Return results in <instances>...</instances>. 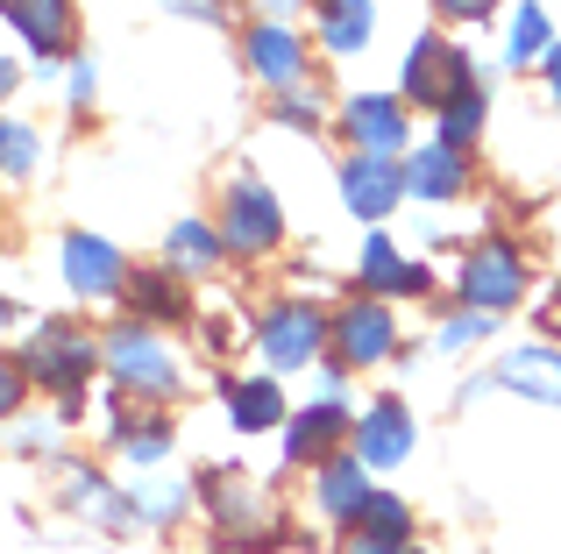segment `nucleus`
Masks as SVG:
<instances>
[{"label":"nucleus","instance_id":"obj_39","mask_svg":"<svg viewBox=\"0 0 561 554\" xmlns=\"http://www.w3.org/2000/svg\"><path fill=\"white\" fill-rule=\"evenodd\" d=\"M256 8H271V14H291V8H299V0H256Z\"/></svg>","mask_w":561,"mask_h":554},{"label":"nucleus","instance_id":"obj_17","mask_svg":"<svg viewBox=\"0 0 561 554\" xmlns=\"http://www.w3.org/2000/svg\"><path fill=\"white\" fill-rule=\"evenodd\" d=\"M462 185H469V157L448 150V142H426V150L405 157V199L440 207V199H462Z\"/></svg>","mask_w":561,"mask_h":554},{"label":"nucleus","instance_id":"obj_36","mask_svg":"<svg viewBox=\"0 0 561 554\" xmlns=\"http://www.w3.org/2000/svg\"><path fill=\"white\" fill-rule=\"evenodd\" d=\"M171 14H192V22H220V0H164Z\"/></svg>","mask_w":561,"mask_h":554},{"label":"nucleus","instance_id":"obj_38","mask_svg":"<svg viewBox=\"0 0 561 554\" xmlns=\"http://www.w3.org/2000/svg\"><path fill=\"white\" fill-rule=\"evenodd\" d=\"M540 71H548V93H554V107H561V36L548 43V57H540Z\"/></svg>","mask_w":561,"mask_h":554},{"label":"nucleus","instance_id":"obj_2","mask_svg":"<svg viewBox=\"0 0 561 554\" xmlns=\"http://www.w3.org/2000/svg\"><path fill=\"white\" fill-rule=\"evenodd\" d=\"M526 285H534V270H526V250L505 235H483L477 250L462 256V270H455V299L477 305V313H512V305L526 299Z\"/></svg>","mask_w":561,"mask_h":554},{"label":"nucleus","instance_id":"obj_30","mask_svg":"<svg viewBox=\"0 0 561 554\" xmlns=\"http://www.w3.org/2000/svg\"><path fill=\"white\" fill-rule=\"evenodd\" d=\"M36 164H43V136L22 128V122H0V171L22 178V171H36Z\"/></svg>","mask_w":561,"mask_h":554},{"label":"nucleus","instance_id":"obj_28","mask_svg":"<svg viewBox=\"0 0 561 554\" xmlns=\"http://www.w3.org/2000/svg\"><path fill=\"white\" fill-rule=\"evenodd\" d=\"M491 327H497V313H477V305H462V313H448V320L434 327V348H440V356H462V348H477Z\"/></svg>","mask_w":561,"mask_h":554},{"label":"nucleus","instance_id":"obj_10","mask_svg":"<svg viewBox=\"0 0 561 554\" xmlns=\"http://www.w3.org/2000/svg\"><path fill=\"white\" fill-rule=\"evenodd\" d=\"M342 136L356 142V150H370V157H405V142H412V107L398 93H356L342 107Z\"/></svg>","mask_w":561,"mask_h":554},{"label":"nucleus","instance_id":"obj_25","mask_svg":"<svg viewBox=\"0 0 561 554\" xmlns=\"http://www.w3.org/2000/svg\"><path fill=\"white\" fill-rule=\"evenodd\" d=\"M107 434H114V448H122L128 462H164L171 455V419H157V405H150V419H128V413H107Z\"/></svg>","mask_w":561,"mask_h":554},{"label":"nucleus","instance_id":"obj_7","mask_svg":"<svg viewBox=\"0 0 561 554\" xmlns=\"http://www.w3.org/2000/svg\"><path fill=\"white\" fill-rule=\"evenodd\" d=\"M206 512H214V533L234 541V547H263L277 533V512L263 505V490L249 484V476H234V470L206 476Z\"/></svg>","mask_w":561,"mask_h":554},{"label":"nucleus","instance_id":"obj_11","mask_svg":"<svg viewBox=\"0 0 561 554\" xmlns=\"http://www.w3.org/2000/svg\"><path fill=\"white\" fill-rule=\"evenodd\" d=\"M348 448H356L370 470H398V462L412 455V413L405 399H370L356 413V427H348Z\"/></svg>","mask_w":561,"mask_h":554},{"label":"nucleus","instance_id":"obj_33","mask_svg":"<svg viewBox=\"0 0 561 554\" xmlns=\"http://www.w3.org/2000/svg\"><path fill=\"white\" fill-rule=\"evenodd\" d=\"M440 14H448V22H491L497 14V0H434Z\"/></svg>","mask_w":561,"mask_h":554},{"label":"nucleus","instance_id":"obj_37","mask_svg":"<svg viewBox=\"0 0 561 554\" xmlns=\"http://www.w3.org/2000/svg\"><path fill=\"white\" fill-rule=\"evenodd\" d=\"M342 554H405V547H391V541H377V533H363V527H356V533H348V547H342Z\"/></svg>","mask_w":561,"mask_h":554},{"label":"nucleus","instance_id":"obj_8","mask_svg":"<svg viewBox=\"0 0 561 554\" xmlns=\"http://www.w3.org/2000/svg\"><path fill=\"white\" fill-rule=\"evenodd\" d=\"M477 79V65H469L462 43H440V36H420L405 50V79H398V100L405 107H440V100L455 93V85Z\"/></svg>","mask_w":561,"mask_h":554},{"label":"nucleus","instance_id":"obj_12","mask_svg":"<svg viewBox=\"0 0 561 554\" xmlns=\"http://www.w3.org/2000/svg\"><path fill=\"white\" fill-rule=\"evenodd\" d=\"M491 384L512 391V399H526V405H554L561 413V348H548V342L505 348L497 370H491Z\"/></svg>","mask_w":561,"mask_h":554},{"label":"nucleus","instance_id":"obj_14","mask_svg":"<svg viewBox=\"0 0 561 554\" xmlns=\"http://www.w3.org/2000/svg\"><path fill=\"white\" fill-rule=\"evenodd\" d=\"M348 405L342 399H313L306 413H291L285 419V455L291 462H306V470H320V462L334 455V448H348Z\"/></svg>","mask_w":561,"mask_h":554},{"label":"nucleus","instance_id":"obj_5","mask_svg":"<svg viewBox=\"0 0 561 554\" xmlns=\"http://www.w3.org/2000/svg\"><path fill=\"white\" fill-rule=\"evenodd\" d=\"M320 342H328V313H320L313 299H277L271 313L256 320V356H263L271 377L320 362Z\"/></svg>","mask_w":561,"mask_h":554},{"label":"nucleus","instance_id":"obj_21","mask_svg":"<svg viewBox=\"0 0 561 554\" xmlns=\"http://www.w3.org/2000/svg\"><path fill=\"white\" fill-rule=\"evenodd\" d=\"M363 291H370V299H412V291H426V270L405 264V256L391 250V235H370L363 242Z\"/></svg>","mask_w":561,"mask_h":554},{"label":"nucleus","instance_id":"obj_29","mask_svg":"<svg viewBox=\"0 0 561 554\" xmlns=\"http://www.w3.org/2000/svg\"><path fill=\"white\" fill-rule=\"evenodd\" d=\"M128 505H136V527H171V519L185 512V484H171V476L164 484H142Z\"/></svg>","mask_w":561,"mask_h":554},{"label":"nucleus","instance_id":"obj_4","mask_svg":"<svg viewBox=\"0 0 561 554\" xmlns=\"http://www.w3.org/2000/svg\"><path fill=\"white\" fill-rule=\"evenodd\" d=\"M214 228H220V242H228L234 256H271L277 242H285V199H277L263 178H234Z\"/></svg>","mask_w":561,"mask_h":554},{"label":"nucleus","instance_id":"obj_24","mask_svg":"<svg viewBox=\"0 0 561 554\" xmlns=\"http://www.w3.org/2000/svg\"><path fill=\"white\" fill-rule=\"evenodd\" d=\"M220 256H228V242H220V228H214V221H171V235H164V264L179 270V277H214Z\"/></svg>","mask_w":561,"mask_h":554},{"label":"nucleus","instance_id":"obj_26","mask_svg":"<svg viewBox=\"0 0 561 554\" xmlns=\"http://www.w3.org/2000/svg\"><path fill=\"white\" fill-rule=\"evenodd\" d=\"M548 43H554L548 8H540V0H519V8H512V36H505V65L512 71L540 65V57H548Z\"/></svg>","mask_w":561,"mask_h":554},{"label":"nucleus","instance_id":"obj_31","mask_svg":"<svg viewBox=\"0 0 561 554\" xmlns=\"http://www.w3.org/2000/svg\"><path fill=\"white\" fill-rule=\"evenodd\" d=\"M277 122H285V128H320V122H328V114H320V100L313 93H299V85H291V93H277Z\"/></svg>","mask_w":561,"mask_h":554},{"label":"nucleus","instance_id":"obj_35","mask_svg":"<svg viewBox=\"0 0 561 554\" xmlns=\"http://www.w3.org/2000/svg\"><path fill=\"white\" fill-rule=\"evenodd\" d=\"M93 85H100V71L79 57V65H71V107H85V100H93Z\"/></svg>","mask_w":561,"mask_h":554},{"label":"nucleus","instance_id":"obj_18","mask_svg":"<svg viewBox=\"0 0 561 554\" xmlns=\"http://www.w3.org/2000/svg\"><path fill=\"white\" fill-rule=\"evenodd\" d=\"M8 22L22 28L36 65H50V57L71 50V0H8Z\"/></svg>","mask_w":561,"mask_h":554},{"label":"nucleus","instance_id":"obj_3","mask_svg":"<svg viewBox=\"0 0 561 554\" xmlns=\"http://www.w3.org/2000/svg\"><path fill=\"white\" fill-rule=\"evenodd\" d=\"M22 370H28V384L57 391V399H79L85 377L100 370V342L85 327H71V320H43L22 348Z\"/></svg>","mask_w":561,"mask_h":554},{"label":"nucleus","instance_id":"obj_22","mask_svg":"<svg viewBox=\"0 0 561 554\" xmlns=\"http://www.w3.org/2000/svg\"><path fill=\"white\" fill-rule=\"evenodd\" d=\"M122 299L136 305V320H150V327H164V320H185V277L179 270H128Z\"/></svg>","mask_w":561,"mask_h":554},{"label":"nucleus","instance_id":"obj_23","mask_svg":"<svg viewBox=\"0 0 561 554\" xmlns=\"http://www.w3.org/2000/svg\"><path fill=\"white\" fill-rule=\"evenodd\" d=\"M483 122H491V100H483V85L469 79V85H455V93L434 107V142H448V150L469 157V142L483 136Z\"/></svg>","mask_w":561,"mask_h":554},{"label":"nucleus","instance_id":"obj_9","mask_svg":"<svg viewBox=\"0 0 561 554\" xmlns=\"http://www.w3.org/2000/svg\"><path fill=\"white\" fill-rule=\"evenodd\" d=\"M342 199L356 221H391L398 199H405V157H370V150H348L342 164Z\"/></svg>","mask_w":561,"mask_h":554},{"label":"nucleus","instance_id":"obj_15","mask_svg":"<svg viewBox=\"0 0 561 554\" xmlns=\"http://www.w3.org/2000/svg\"><path fill=\"white\" fill-rule=\"evenodd\" d=\"M242 57H249V71H256L271 93H291V85H306V50H299V36H291L285 22H271V14H263V22L242 36Z\"/></svg>","mask_w":561,"mask_h":554},{"label":"nucleus","instance_id":"obj_19","mask_svg":"<svg viewBox=\"0 0 561 554\" xmlns=\"http://www.w3.org/2000/svg\"><path fill=\"white\" fill-rule=\"evenodd\" d=\"M313 28L328 43V57H363L370 50V28H377V0H320Z\"/></svg>","mask_w":561,"mask_h":554},{"label":"nucleus","instance_id":"obj_40","mask_svg":"<svg viewBox=\"0 0 561 554\" xmlns=\"http://www.w3.org/2000/svg\"><path fill=\"white\" fill-rule=\"evenodd\" d=\"M14 93V65H0V100H8Z\"/></svg>","mask_w":561,"mask_h":554},{"label":"nucleus","instance_id":"obj_34","mask_svg":"<svg viewBox=\"0 0 561 554\" xmlns=\"http://www.w3.org/2000/svg\"><path fill=\"white\" fill-rule=\"evenodd\" d=\"M50 441H57V427H50V419H28V427L14 434V448H22V455H43Z\"/></svg>","mask_w":561,"mask_h":554},{"label":"nucleus","instance_id":"obj_6","mask_svg":"<svg viewBox=\"0 0 561 554\" xmlns=\"http://www.w3.org/2000/svg\"><path fill=\"white\" fill-rule=\"evenodd\" d=\"M328 348H334V362H348V370H383V362L398 356V320H391V305L383 299H348L342 313L328 320Z\"/></svg>","mask_w":561,"mask_h":554},{"label":"nucleus","instance_id":"obj_1","mask_svg":"<svg viewBox=\"0 0 561 554\" xmlns=\"http://www.w3.org/2000/svg\"><path fill=\"white\" fill-rule=\"evenodd\" d=\"M100 362H107L114 384H122L128 399H142V405L179 399V356H171V342L150 327V320H122V327H107Z\"/></svg>","mask_w":561,"mask_h":554},{"label":"nucleus","instance_id":"obj_20","mask_svg":"<svg viewBox=\"0 0 561 554\" xmlns=\"http://www.w3.org/2000/svg\"><path fill=\"white\" fill-rule=\"evenodd\" d=\"M228 419H234L242 434L285 427L291 405H285V391H277V377H271V370H263V377H234V384H228Z\"/></svg>","mask_w":561,"mask_h":554},{"label":"nucleus","instance_id":"obj_27","mask_svg":"<svg viewBox=\"0 0 561 554\" xmlns=\"http://www.w3.org/2000/svg\"><path fill=\"white\" fill-rule=\"evenodd\" d=\"M356 527L377 533V541H391V547H412V505L391 498V490H370V505H363Z\"/></svg>","mask_w":561,"mask_h":554},{"label":"nucleus","instance_id":"obj_16","mask_svg":"<svg viewBox=\"0 0 561 554\" xmlns=\"http://www.w3.org/2000/svg\"><path fill=\"white\" fill-rule=\"evenodd\" d=\"M65 285L79 299H114L128 285V264L107 235H65Z\"/></svg>","mask_w":561,"mask_h":554},{"label":"nucleus","instance_id":"obj_32","mask_svg":"<svg viewBox=\"0 0 561 554\" xmlns=\"http://www.w3.org/2000/svg\"><path fill=\"white\" fill-rule=\"evenodd\" d=\"M22 399H28V370L14 356H0V419L22 413Z\"/></svg>","mask_w":561,"mask_h":554},{"label":"nucleus","instance_id":"obj_42","mask_svg":"<svg viewBox=\"0 0 561 554\" xmlns=\"http://www.w3.org/2000/svg\"><path fill=\"white\" fill-rule=\"evenodd\" d=\"M0 8H8V0H0Z\"/></svg>","mask_w":561,"mask_h":554},{"label":"nucleus","instance_id":"obj_41","mask_svg":"<svg viewBox=\"0 0 561 554\" xmlns=\"http://www.w3.org/2000/svg\"><path fill=\"white\" fill-rule=\"evenodd\" d=\"M405 554H426V547H405Z\"/></svg>","mask_w":561,"mask_h":554},{"label":"nucleus","instance_id":"obj_13","mask_svg":"<svg viewBox=\"0 0 561 554\" xmlns=\"http://www.w3.org/2000/svg\"><path fill=\"white\" fill-rule=\"evenodd\" d=\"M370 490H377L370 484V462H363L356 448H334V455L313 470V505L334 519V527H356L363 505H370Z\"/></svg>","mask_w":561,"mask_h":554}]
</instances>
